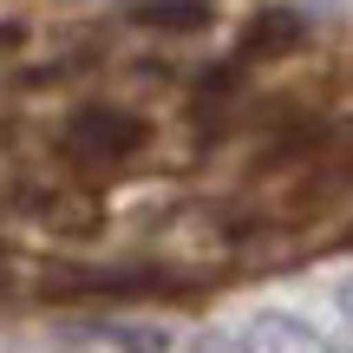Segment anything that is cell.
Segmentation results:
<instances>
[{"label":"cell","instance_id":"6da1fadb","mask_svg":"<svg viewBox=\"0 0 353 353\" xmlns=\"http://www.w3.org/2000/svg\"><path fill=\"white\" fill-rule=\"evenodd\" d=\"M144 144H151V125L138 112H118V105H85L59 131V157H72V164H125Z\"/></svg>","mask_w":353,"mask_h":353},{"label":"cell","instance_id":"7a4b0ae2","mask_svg":"<svg viewBox=\"0 0 353 353\" xmlns=\"http://www.w3.org/2000/svg\"><path fill=\"white\" fill-rule=\"evenodd\" d=\"M307 39V20L294 7H255V20L242 26V39H236V65L249 72L255 59H275V52H294Z\"/></svg>","mask_w":353,"mask_h":353},{"label":"cell","instance_id":"3957f363","mask_svg":"<svg viewBox=\"0 0 353 353\" xmlns=\"http://www.w3.org/2000/svg\"><path fill=\"white\" fill-rule=\"evenodd\" d=\"M216 20L210 0H138L131 7V26H151V33H203Z\"/></svg>","mask_w":353,"mask_h":353}]
</instances>
